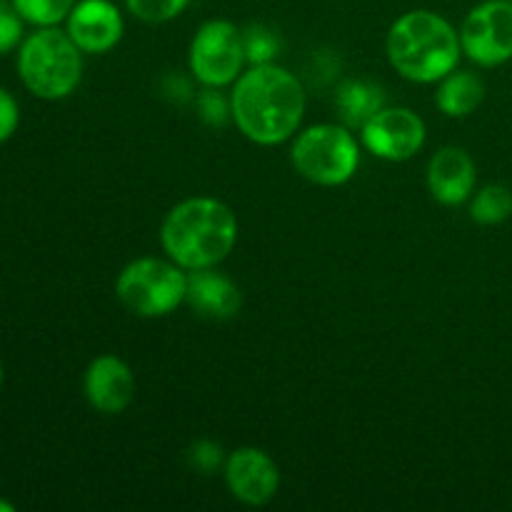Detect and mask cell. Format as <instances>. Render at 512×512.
Segmentation results:
<instances>
[{
  "label": "cell",
  "instance_id": "12",
  "mask_svg": "<svg viewBox=\"0 0 512 512\" xmlns=\"http://www.w3.org/2000/svg\"><path fill=\"white\" fill-rule=\"evenodd\" d=\"M83 393L90 408L103 415H120L135 398V375L118 355H98L85 368Z\"/></svg>",
  "mask_w": 512,
  "mask_h": 512
},
{
  "label": "cell",
  "instance_id": "13",
  "mask_svg": "<svg viewBox=\"0 0 512 512\" xmlns=\"http://www.w3.org/2000/svg\"><path fill=\"white\" fill-rule=\"evenodd\" d=\"M475 163L463 148L445 145L428 163V190L443 205H460L473 195Z\"/></svg>",
  "mask_w": 512,
  "mask_h": 512
},
{
  "label": "cell",
  "instance_id": "4",
  "mask_svg": "<svg viewBox=\"0 0 512 512\" xmlns=\"http://www.w3.org/2000/svg\"><path fill=\"white\" fill-rule=\"evenodd\" d=\"M83 50L68 30L35 28L18 45V78L30 95L40 100H65L83 80Z\"/></svg>",
  "mask_w": 512,
  "mask_h": 512
},
{
  "label": "cell",
  "instance_id": "3",
  "mask_svg": "<svg viewBox=\"0 0 512 512\" xmlns=\"http://www.w3.org/2000/svg\"><path fill=\"white\" fill-rule=\"evenodd\" d=\"M388 60L405 80L440 83L458 68L460 33L433 10H410L388 30Z\"/></svg>",
  "mask_w": 512,
  "mask_h": 512
},
{
  "label": "cell",
  "instance_id": "11",
  "mask_svg": "<svg viewBox=\"0 0 512 512\" xmlns=\"http://www.w3.org/2000/svg\"><path fill=\"white\" fill-rule=\"evenodd\" d=\"M123 15L110 0H78L65 20V30L85 55L113 50L123 38Z\"/></svg>",
  "mask_w": 512,
  "mask_h": 512
},
{
  "label": "cell",
  "instance_id": "16",
  "mask_svg": "<svg viewBox=\"0 0 512 512\" xmlns=\"http://www.w3.org/2000/svg\"><path fill=\"white\" fill-rule=\"evenodd\" d=\"M380 108H385V95L380 85L368 80H348L338 90V110L345 125L363 128Z\"/></svg>",
  "mask_w": 512,
  "mask_h": 512
},
{
  "label": "cell",
  "instance_id": "10",
  "mask_svg": "<svg viewBox=\"0 0 512 512\" xmlns=\"http://www.w3.org/2000/svg\"><path fill=\"white\" fill-rule=\"evenodd\" d=\"M225 485L235 500L250 508H263L278 495V463L260 448H238L225 458Z\"/></svg>",
  "mask_w": 512,
  "mask_h": 512
},
{
  "label": "cell",
  "instance_id": "25",
  "mask_svg": "<svg viewBox=\"0 0 512 512\" xmlns=\"http://www.w3.org/2000/svg\"><path fill=\"white\" fill-rule=\"evenodd\" d=\"M0 512H15V505L10 503V500L0 498Z\"/></svg>",
  "mask_w": 512,
  "mask_h": 512
},
{
  "label": "cell",
  "instance_id": "9",
  "mask_svg": "<svg viewBox=\"0 0 512 512\" xmlns=\"http://www.w3.org/2000/svg\"><path fill=\"white\" fill-rule=\"evenodd\" d=\"M425 120L410 108H380L368 123L360 128V140L365 150L375 158L403 163L410 160L425 145Z\"/></svg>",
  "mask_w": 512,
  "mask_h": 512
},
{
  "label": "cell",
  "instance_id": "6",
  "mask_svg": "<svg viewBox=\"0 0 512 512\" xmlns=\"http://www.w3.org/2000/svg\"><path fill=\"white\" fill-rule=\"evenodd\" d=\"M188 275L173 260H130L115 280V295L138 318H163L185 303Z\"/></svg>",
  "mask_w": 512,
  "mask_h": 512
},
{
  "label": "cell",
  "instance_id": "26",
  "mask_svg": "<svg viewBox=\"0 0 512 512\" xmlns=\"http://www.w3.org/2000/svg\"><path fill=\"white\" fill-rule=\"evenodd\" d=\"M5 383V370H3V363H0V388H3Z\"/></svg>",
  "mask_w": 512,
  "mask_h": 512
},
{
  "label": "cell",
  "instance_id": "14",
  "mask_svg": "<svg viewBox=\"0 0 512 512\" xmlns=\"http://www.w3.org/2000/svg\"><path fill=\"white\" fill-rule=\"evenodd\" d=\"M185 303L198 315L210 320H228L238 315L243 298L240 290L228 275L218 273L215 268L190 270L188 273V293Z\"/></svg>",
  "mask_w": 512,
  "mask_h": 512
},
{
  "label": "cell",
  "instance_id": "8",
  "mask_svg": "<svg viewBox=\"0 0 512 512\" xmlns=\"http://www.w3.org/2000/svg\"><path fill=\"white\" fill-rule=\"evenodd\" d=\"M460 48L483 68L508 63L512 58L510 0H485L475 5L460 25Z\"/></svg>",
  "mask_w": 512,
  "mask_h": 512
},
{
  "label": "cell",
  "instance_id": "22",
  "mask_svg": "<svg viewBox=\"0 0 512 512\" xmlns=\"http://www.w3.org/2000/svg\"><path fill=\"white\" fill-rule=\"evenodd\" d=\"M218 90L220 88H205L203 95L198 98L200 113H203L205 123H210V125H223L225 120L233 118V110H230V98L225 100Z\"/></svg>",
  "mask_w": 512,
  "mask_h": 512
},
{
  "label": "cell",
  "instance_id": "20",
  "mask_svg": "<svg viewBox=\"0 0 512 512\" xmlns=\"http://www.w3.org/2000/svg\"><path fill=\"white\" fill-rule=\"evenodd\" d=\"M188 5L190 0H125L128 13L148 25H160L178 18Z\"/></svg>",
  "mask_w": 512,
  "mask_h": 512
},
{
  "label": "cell",
  "instance_id": "18",
  "mask_svg": "<svg viewBox=\"0 0 512 512\" xmlns=\"http://www.w3.org/2000/svg\"><path fill=\"white\" fill-rule=\"evenodd\" d=\"M20 18L33 28H55L65 23L78 0H10Z\"/></svg>",
  "mask_w": 512,
  "mask_h": 512
},
{
  "label": "cell",
  "instance_id": "7",
  "mask_svg": "<svg viewBox=\"0 0 512 512\" xmlns=\"http://www.w3.org/2000/svg\"><path fill=\"white\" fill-rule=\"evenodd\" d=\"M245 45L243 30L235 28L230 20H208L193 35L188 48L190 73L205 88H225L235 83L243 73Z\"/></svg>",
  "mask_w": 512,
  "mask_h": 512
},
{
  "label": "cell",
  "instance_id": "5",
  "mask_svg": "<svg viewBox=\"0 0 512 512\" xmlns=\"http://www.w3.org/2000/svg\"><path fill=\"white\" fill-rule=\"evenodd\" d=\"M290 160L298 175L323 188L345 185L360 168V145L345 125H310L295 138Z\"/></svg>",
  "mask_w": 512,
  "mask_h": 512
},
{
  "label": "cell",
  "instance_id": "1",
  "mask_svg": "<svg viewBox=\"0 0 512 512\" xmlns=\"http://www.w3.org/2000/svg\"><path fill=\"white\" fill-rule=\"evenodd\" d=\"M230 110L250 143L280 145L298 133L305 118L303 83L275 63L250 65L233 83Z\"/></svg>",
  "mask_w": 512,
  "mask_h": 512
},
{
  "label": "cell",
  "instance_id": "21",
  "mask_svg": "<svg viewBox=\"0 0 512 512\" xmlns=\"http://www.w3.org/2000/svg\"><path fill=\"white\" fill-rule=\"evenodd\" d=\"M23 38L25 20L20 18V13L15 10V5L10 0H0V58L18 50Z\"/></svg>",
  "mask_w": 512,
  "mask_h": 512
},
{
  "label": "cell",
  "instance_id": "23",
  "mask_svg": "<svg viewBox=\"0 0 512 512\" xmlns=\"http://www.w3.org/2000/svg\"><path fill=\"white\" fill-rule=\"evenodd\" d=\"M20 125V105L8 88L0 85V145L8 143Z\"/></svg>",
  "mask_w": 512,
  "mask_h": 512
},
{
  "label": "cell",
  "instance_id": "27",
  "mask_svg": "<svg viewBox=\"0 0 512 512\" xmlns=\"http://www.w3.org/2000/svg\"><path fill=\"white\" fill-rule=\"evenodd\" d=\"M510 3H512V0H510Z\"/></svg>",
  "mask_w": 512,
  "mask_h": 512
},
{
  "label": "cell",
  "instance_id": "24",
  "mask_svg": "<svg viewBox=\"0 0 512 512\" xmlns=\"http://www.w3.org/2000/svg\"><path fill=\"white\" fill-rule=\"evenodd\" d=\"M190 465H193L195 470H200V473L210 475L215 468L225 465L223 448L210 443V440H200V443H195L193 450H190Z\"/></svg>",
  "mask_w": 512,
  "mask_h": 512
},
{
  "label": "cell",
  "instance_id": "15",
  "mask_svg": "<svg viewBox=\"0 0 512 512\" xmlns=\"http://www.w3.org/2000/svg\"><path fill=\"white\" fill-rule=\"evenodd\" d=\"M485 100V83L480 75L470 73V70H458L445 75L435 93V103H438L440 113L448 118H465L473 113L480 103Z\"/></svg>",
  "mask_w": 512,
  "mask_h": 512
},
{
  "label": "cell",
  "instance_id": "19",
  "mask_svg": "<svg viewBox=\"0 0 512 512\" xmlns=\"http://www.w3.org/2000/svg\"><path fill=\"white\" fill-rule=\"evenodd\" d=\"M243 45L248 65L273 63L275 55L280 53V38L275 35V30L265 28V25H250V28H245Z\"/></svg>",
  "mask_w": 512,
  "mask_h": 512
},
{
  "label": "cell",
  "instance_id": "2",
  "mask_svg": "<svg viewBox=\"0 0 512 512\" xmlns=\"http://www.w3.org/2000/svg\"><path fill=\"white\" fill-rule=\"evenodd\" d=\"M160 243L183 270L215 268L238 243V218L223 200L208 195L188 198L165 215Z\"/></svg>",
  "mask_w": 512,
  "mask_h": 512
},
{
  "label": "cell",
  "instance_id": "17",
  "mask_svg": "<svg viewBox=\"0 0 512 512\" xmlns=\"http://www.w3.org/2000/svg\"><path fill=\"white\" fill-rule=\"evenodd\" d=\"M470 215L475 223L480 225H498L512 215V190L505 185H485L475 193L473 205H470Z\"/></svg>",
  "mask_w": 512,
  "mask_h": 512
}]
</instances>
